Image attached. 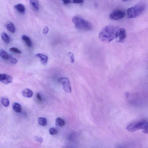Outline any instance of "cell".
Segmentation results:
<instances>
[{"label": "cell", "mask_w": 148, "mask_h": 148, "mask_svg": "<svg viewBox=\"0 0 148 148\" xmlns=\"http://www.w3.org/2000/svg\"><path fill=\"white\" fill-rule=\"evenodd\" d=\"M2 104L5 107H8L9 105V101L8 99L6 98H2L1 100Z\"/></svg>", "instance_id": "obj_20"}, {"label": "cell", "mask_w": 148, "mask_h": 148, "mask_svg": "<svg viewBox=\"0 0 148 148\" xmlns=\"http://www.w3.org/2000/svg\"><path fill=\"white\" fill-rule=\"evenodd\" d=\"M143 132L145 134H148V125L143 130Z\"/></svg>", "instance_id": "obj_30"}, {"label": "cell", "mask_w": 148, "mask_h": 148, "mask_svg": "<svg viewBox=\"0 0 148 148\" xmlns=\"http://www.w3.org/2000/svg\"><path fill=\"white\" fill-rule=\"evenodd\" d=\"M118 29L113 26L109 25L105 27L100 32L99 37L102 42L108 43L116 38Z\"/></svg>", "instance_id": "obj_1"}, {"label": "cell", "mask_w": 148, "mask_h": 148, "mask_svg": "<svg viewBox=\"0 0 148 148\" xmlns=\"http://www.w3.org/2000/svg\"><path fill=\"white\" fill-rule=\"evenodd\" d=\"M58 82L63 86L64 91L66 92L70 93L71 92V88L70 81L68 78L62 77L58 79Z\"/></svg>", "instance_id": "obj_5"}, {"label": "cell", "mask_w": 148, "mask_h": 148, "mask_svg": "<svg viewBox=\"0 0 148 148\" xmlns=\"http://www.w3.org/2000/svg\"><path fill=\"white\" fill-rule=\"evenodd\" d=\"M68 54L70 58L71 62L72 63H74V58L73 54L71 52H69L68 53Z\"/></svg>", "instance_id": "obj_24"}, {"label": "cell", "mask_w": 148, "mask_h": 148, "mask_svg": "<svg viewBox=\"0 0 148 148\" xmlns=\"http://www.w3.org/2000/svg\"><path fill=\"white\" fill-rule=\"evenodd\" d=\"M29 2L34 9L36 11H38L39 10V3L38 0H30Z\"/></svg>", "instance_id": "obj_14"}, {"label": "cell", "mask_w": 148, "mask_h": 148, "mask_svg": "<svg viewBox=\"0 0 148 148\" xmlns=\"http://www.w3.org/2000/svg\"><path fill=\"white\" fill-rule=\"evenodd\" d=\"M36 56L40 59L43 64L45 65L47 64L48 59V57L47 56L40 53L36 54Z\"/></svg>", "instance_id": "obj_9"}, {"label": "cell", "mask_w": 148, "mask_h": 148, "mask_svg": "<svg viewBox=\"0 0 148 148\" xmlns=\"http://www.w3.org/2000/svg\"><path fill=\"white\" fill-rule=\"evenodd\" d=\"M64 120L62 118L58 117L56 120V125L59 127H63L65 125Z\"/></svg>", "instance_id": "obj_16"}, {"label": "cell", "mask_w": 148, "mask_h": 148, "mask_svg": "<svg viewBox=\"0 0 148 148\" xmlns=\"http://www.w3.org/2000/svg\"><path fill=\"white\" fill-rule=\"evenodd\" d=\"M0 81L4 84H8L12 82V78L9 75L5 74H1Z\"/></svg>", "instance_id": "obj_8"}, {"label": "cell", "mask_w": 148, "mask_h": 148, "mask_svg": "<svg viewBox=\"0 0 148 148\" xmlns=\"http://www.w3.org/2000/svg\"><path fill=\"white\" fill-rule=\"evenodd\" d=\"M22 39L25 41L27 46L29 47H31L32 46V41L30 38L27 36L23 34L21 36Z\"/></svg>", "instance_id": "obj_11"}, {"label": "cell", "mask_w": 148, "mask_h": 148, "mask_svg": "<svg viewBox=\"0 0 148 148\" xmlns=\"http://www.w3.org/2000/svg\"><path fill=\"white\" fill-rule=\"evenodd\" d=\"M148 125V121L145 120H141L132 123L126 127L129 132H133L140 129H143Z\"/></svg>", "instance_id": "obj_4"}, {"label": "cell", "mask_w": 148, "mask_h": 148, "mask_svg": "<svg viewBox=\"0 0 148 148\" xmlns=\"http://www.w3.org/2000/svg\"><path fill=\"white\" fill-rule=\"evenodd\" d=\"M49 28L47 27H45L43 29V33L45 34H47L49 31Z\"/></svg>", "instance_id": "obj_25"}, {"label": "cell", "mask_w": 148, "mask_h": 148, "mask_svg": "<svg viewBox=\"0 0 148 148\" xmlns=\"http://www.w3.org/2000/svg\"><path fill=\"white\" fill-rule=\"evenodd\" d=\"M49 134L51 135H55L58 132L57 129L54 127H51L49 130Z\"/></svg>", "instance_id": "obj_21"}, {"label": "cell", "mask_w": 148, "mask_h": 148, "mask_svg": "<svg viewBox=\"0 0 148 148\" xmlns=\"http://www.w3.org/2000/svg\"><path fill=\"white\" fill-rule=\"evenodd\" d=\"M72 21L77 28L85 30H89L92 28L91 24L85 19L78 16H74Z\"/></svg>", "instance_id": "obj_2"}, {"label": "cell", "mask_w": 148, "mask_h": 148, "mask_svg": "<svg viewBox=\"0 0 148 148\" xmlns=\"http://www.w3.org/2000/svg\"><path fill=\"white\" fill-rule=\"evenodd\" d=\"M124 12L121 10H116L112 12L110 15L109 17L112 20H116L123 18L125 15Z\"/></svg>", "instance_id": "obj_6"}, {"label": "cell", "mask_w": 148, "mask_h": 148, "mask_svg": "<svg viewBox=\"0 0 148 148\" xmlns=\"http://www.w3.org/2000/svg\"><path fill=\"white\" fill-rule=\"evenodd\" d=\"M36 97L38 99L39 101H42V98L40 95V94L39 93H38L36 94Z\"/></svg>", "instance_id": "obj_28"}, {"label": "cell", "mask_w": 148, "mask_h": 148, "mask_svg": "<svg viewBox=\"0 0 148 148\" xmlns=\"http://www.w3.org/2000/svg\"><path fill=\"white\" fill-rule=\"evenodd\" d=\"M8 59L9 60L10 62L13 64H15L17 63V60L16 59L11 55H9Z\"/></svg>", "instance_id": "obj_23"}, {"label": "cell", "mask_w": 148, "mask_h": 148, "mask_svg": "<svg viewBox=\"0 0 148 148\" xmlns=\"http://www.w3.org/2000/svg\"><path fill=\"white\" fill-rule=\"evenodd\" d=\"M12 107L13 110L17 112H20L22 110L21 105L19 103L15 102L13 104Z\"/></svg>", "instance_id": "obj_15"}, {"label": "cell", "mask_w": 148, "mask_h": 148, "mask_svg": "<svg viewBox=\"0 0 148 148\" xmlns=\"http://www.w3.org/2000/svg\"><path fill=\"white\" fill-rule=\"evenodd\" d=\"M38 123L39 125L42 126L46 125L47 123V119L43 117H40L38 119Z\"/></svg>", "instance_id": "obj_17"}, {"label": "cell", "mask_w": 148, "mask_h": 148, "mask_svg": "<svg viewBox=\"0 0 148 148\" xmlns=\"http://www.w3.org/2000/svg\"><path fill=\"white\" fill-rule=\"evenodd\" d=\"M62 1L63 3L65 5L69 4L72 2V1L69 0H64Z\"/></svg>", "instance_id": "obj_27"}, {"label": "cell", "mask_w": 148, "mask_h": 148, "mask_svg": "<svg viewBox=\"0 0 148 148\" xmlns=\"http://www.w3.org/2000/svg\"><path fill=\"white\" fill-rule=\"evenodd\" d=\"M0 55L1 57L2 58L5 60L9 59V55L3 49H1V50Z\"/></svg>", "instance_id": "obj_19"}, {"label": "cell", "mask_w": 148, "mask_h": 148, "mask_svg": "<svg viewBox=\"0 0 148 148\" xmlns=\"http://www.w3.org/2000/svg\"><path fill=\"white\" fill-rule=\"evenodd\" d=\"M14 8L17 11L20 13H23L25 10L24 6L21 4H18L15 5Z\"/></svg>", "instance_id": "obj_13"}, {"label": "cell", "mask_w": 148, "mask_h": 148, "mask_svg": "<svg viewBox=\"0 0 148 148\" xmlns=\"http://www.w3.org/2000/svg\"><path fill=\"white\" fill-rule=\"evenodd\" d=\"M83 1H84L82 0H73L72 1V2L75 3H81Z\"/></svg>", "instance_id": "obj_26"}, {"label": "cell", "mask_w": 148, "mask_h": 148, "mask_svg": "<svg viewBox=\"0 0 148 148\" xmlns=\"http://www.w3.org/2000/svg\"><path fill=\"white\" fill-rule=\"evenodd\" d=\"M145 8V5L143 3H139L132 7L127 10V13L129 18L136 17L140 14Z\"/></svg>", "instance_id": "obj_3"}, {"label": "cell", "mask_w": 148, "mask_h": 148, "mask_svg": "<svg viewBox=\"0 0 148 148\" xmlns=\"http://www.w3.org/2000/svg\"><path fill=\"white\" fill-rule=\"evenodd\" d=\"M126 36L125 30L123 28L118 29L116 36V41L118 42H122L125 39Z\"/></svg>", "instance_id": "obj_7"}, {"label": "cell", "mask_w": 148, "mask_h": 148, "mask_svg": "<svg viewBox=\"0 0 148 148\" xmlns=\"http://www.w3.org/2000/svg\"><path fill=\"white\" fill-rule=\"evenodd\" d=\"M2 38L6 43H8L10 42V38L8 35L5 32H3L1 35Z\"/></svg>", "instance_id": "obj_18"}, {"label": "cell", "mask_w": 148, "mask_h": 148, "mask_svg": "<svg viewBox=\"0 0 148 148\" xmlns=\"http://www.w3.org/2000/svg\"><path fill=\"white\" fill-rule=\"evenodd\" d=\"M22 94L23 96L27 98H30L33 95V91L30 89L26 88L24 89L22 91Z\"/></svg>", "instance_id": "obj_10"}, {"label": "cell", "mask_w": 148, "mask_h": 148, "mask_svg": "<svg viewBox=\"0 0 148 148\" xmlns=\"http://www.w3.org/2000/svg\"><path fill=\"white\" fill-rule=\"evenodd\" d=\"M6 26L7 29L12 33H14L16 31V29L14 24L10 21L8 22L6 24Z\"/></svg>", "instance_id": "obj_12"}, {"label": "cell", "mask_w": 148, "mask_h": 148, "mask_svg": "<svg viewBox=\"0 0 148 148\" xmlns=\"http://www.w3.org/2000/svg\"><path fill=\"white\" fill-rule=\"evenodd\" d=\"M36 139L38 142L40 143H41L43 140V139L41 137H37Z\"/></svg>", "instance_id": "obj_29"}, {"label": "cell", "mask_w": 148, "mask_h": 148, "mask_svg": "<svg viewBox=\"0 0 148 148\" xmlns=\"http://www.w3.org/2000/svg\"><path fill=\"white\" fill-rule=\"evenodd\" d=\"M9 50L10 51L13 53L19 54L21 53V51L20 50L15 47H11Z\"/></svg>", "instance_id": "obj_22"}]
</instances>
